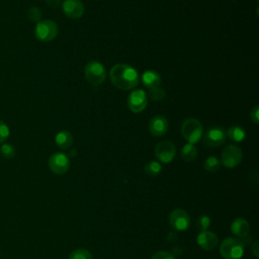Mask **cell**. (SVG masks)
<instances>
[{
    "label": "cell",
    "instance_id": "obj_12",
    "mask_svg": "<svg viewBox=\"0 0 259 259\" xmlns=\"http://www.w3.org/2000/svg\"><path fill=\"white\" fill-rule=\"evenodd\" d=\"M63 12L72 19H78L84 14V5L80 0H64L61 4Z\"/></svg>",
    "mask_w": 259,
    "mask_h": 259
},
{
    "label": "cell",
    "instance_id": "obj_17",
    "mask_svg": "<svg viewBox=\"0 0 259 259\" xmlns=\"http://www.w3.org/2000/svg\"><path fill=\"white\" fill-rule=\"evenodd\" d=\"M73 136L69 131H61L55 137L57 146L62 150H67L73 144Z\"/></svg>",
    "mask_w": 259,
    "mask_h": 259
},
{
    "label": "cell",
    "instance_id": "obj_10",
    "mask_svg": "<svg viewBox=\"0 0 259 259\" xmlns=\"http://www.w3.org/2000/svg\"><path fill=\"white\" fill-rule=\"evenodd\" d=\"M169 224L177 231H185L190 226L189 214L184 209L176 208L169 214Z\"/></svg>",
    "mask_w": 259,
    "mask_h": 259
},
{
    "label": "cell",
    "instance_id": "obj_14",
    "mask_svg": "<svg viewBox=\"0 0 259 259\" xmlns=\"http://www.w3.org/2000/svg\"><path fill=\"white\" fill-rule=\"evenodd\" d=\"M149 131L154 137H162L168 131V120L164 115H155L149 122Z\"/></svg>",
    "mask_w": 259,
    "mask_h": 259
},
{
    "label": "cell",
    "instance_id": "obj_15",
    "mask_svg": "<svg viewBox=\"0 0 259 259\" xmlns=\"http://www.w3.org/2000/svg\"><path fill=\"white\" fill-rule=\"evenodd\" d=\"M231 231L235 236L244 238L249 234L250 225L245 219L237 218L231 224Z\"/></svg>",
    "mask_w": 259,
    "mask_h": 259
},
{
    "label": "cell",
    "instance_id": "obj_3",
    "mask_svg": "<svg viewBox=\"0 0 259 259\" xmlns=\"http://www.w3.org/2000/svg\"><path fill=\"white\" fill-rule=\"evenodd\" d=\"M202 125L196 118H186L181 124V134L183 138L190 144H195L202 138Z\"/></svg>",
    "mask_w": 259,
    "mask_h": 259
},
{
    "label": "cell",
    "instance_id": "obj_21",
    "mask_svg": "<svg viewBox=\"0 0 259 259\" xmlns=\"http://www.w3.org/2000/svg\"><path fill=\"white\" fill-rule=\"evenodd\" d=\"M203 167L208 172H217L221 167V161L217 157L210 156L204 161Z\"/></svg>",
    "mask_w": 259,
    "mask_h": 259
},
{
    "label": "cell",
    "instance_id": "obj_9",
    "mask_svg": "<svg viewBox=\"0 0 259 259\" xmlns=\"http://www.w3.org/2000/svg\"><path fill=\"white\" fill-rule=\"evenodd\" d=\"M227 134L224 128L220 126H212L206 131V133L202 136L203 144L207 147H219L223 145L226 141Z\"/></svg>",
    "mask_w": 259,
    "mask_h": 259
},
{
    "label": "cell",
    "instance_id": "obj_27",
    "mask_svg": "<svg viewBox=\"0 0 259 259\" xmlns=\"http://www.w3.org/2000/svg\"><path fill=\"white\" fill-rule=\"evenodd\" d=\"M210 225V219L207 215H200L196 221V226L200 231H206Z\"/></svg>",
    "mask_w": 259,
    "mask_h": 259
},
{
    "label": "cell",
    "instance_id": "obj_22",
    "mask_svg": "<svg viewBox=\"0 0 259 259\" xmlns=\"http://www.w3.org/2000/svg\"><path fill=\"white\" fill-rule=\"evenodd\" d=\"M41 16H42V13H41V10L39 7L31 6L27 9V18L30 21L38 22L41 20Z\"/></svg>",
    "mask_w": 259,
    "mask_h": 259
},
{
    "label": "cell",
    "instance_id": "obj_11",
    "mask_svg": "<svg viewBox=\"0 0 259 259\" xmlns=\"http://www.w3.org/2000/svg\"><path fill=\"white\" fill-rule=\"evenodd\" d=\"M148 104L147 94L143 89L133 91L127 97V107L131 111L138 113L143 111Z\"/></svg>",
    "mask_w": 259,
    "mask_h": 259
},
{
    "label": "cell",
    "instance_id": "obj_7",
    "mask_svg": "<svg viewBox=\"0 0 259 259\" xmlns=\"http://www.w3.org/2000/svg\"><path fill=\"white\" fill-rule=\"evenodd\" d=\"M49 168L55 174L61 175L66 173L70 168V160L69 157L62 152L54 153L48 161Z\"/></svg>",
    "mask_w": 259,
    "mask_h": 259
},
{
    "label": "cell",
    "instance_id": "obj_8",
    "mask_svg": "<svg viewBox=\"0 0 259 259\" xmlns=\"http://www.w3.org/2000/svg\"><path fill=\"white\" fill-rule=\"evenodd\" d=\"M176 155V148L170 141H162L155 148V156L162 163H170Z\"/></svg>",
    "mask_w": 259,
    "mask_h": 259
},
{
    "label": "cell",
    "instance_id": "obj_2",
    "mask_svg": "<svg viewBox=\"0 0 259 259\" xmlns=\"http://www.w3.org/2000/svg\"><path fill=\"white\" fill-rule=\"evenodd\" d=\"M220 253L225 259H241L244 255V243L238 238H227L220 245Z\"/></svg>",
    "mask_w": 259,
    "mask_h": 259
},
{
    "label": "cell",
    "instance_id": "obj_16",
    "mask_svg": "<svg viewBox=\"0 0 259 259\" xmlns=\"http://www.w3.org/2000/svg\"><path fill=\"white\" fill-rule=\"evenodd\" d=\"M142 82L148 89H152L159 87L161 83V77L156 71L147 70L142 75Z\"/></svg>",
    "mask_w": 259,
    "mask_h": 259
},
{
    "label": "cell",
    "instance_id": "obj_18",
    "mask_svg": "<svg viewBox=\"0 0 259 259\" xmlns=\"http://www.w3.org/2000/svg\"><path fill=\"white\" fill-rule=\"evenodd\" d=\"M181 158L186 162H192L197 157V148L194 146V144L187 143L185 144L180 152Z\"/></svg>",
    "mask_w": 259,
    "mask_h": 259
},
{
    "label": "cell",
    "instance_id": "obj_5",
    "mask_svg": "<svg viewBox=\"0 0 259 259\" xmlns=\"http://www.w3.org/2000/svg\"><path fill=\"white\" fill-rule=\"evenodd\" d=\"M85 77L86 80L93 86L100 85L106 77V71L104 66L95 60L89 61L85 66Z\"/></svg>",
    "mask_w": 259,
    "mask_h": 259
},
{
    "label": "cell",
    "instance_id": "obj_23",
    "mask_svg": "<svg viewBox=\"0 0 259 259\" xmlns=\"http://www.w3.org/2000/svg\"><path fill=\"white\" fill-rule=\"evenodd\" d=\"M69 259H93L92 254L86 249H76L69 255Z\"/></svg>",
    "mask_w": 259,
    "mask_h": 259
},
{
    "label": "cell",
    "instance_id": "obj_20",
    "mask_svg": "<svg viewBox=\"0 0 259 259\" xmlns=\"http://www.w3.org/2000/svg\"><path fill=\"white\" fill-rule=\"evenodd\" d=\"M144 170L145 173L149 176H157L162 171V165L157 161H151L148 164H146Z\"/></svg>",
    "mask_w": 259,
    "mask_h": 259
},
{
    "label": "cell",
    "instance_id": "obj_13",
    "mask_svg": "<svg viewBox=\"0 0 259 259\" xmlns=\"http://www.w3.org/2000/svg\"><path fill=\"white\" fill-rule=\"evenodd\" d=\"M196 242L201 249L205 251H210L217 247L219 243V239L214 232L206 230V231H201L198 234L196 238Z\"/></svg>",
    "mask_w": 259,
    "mask_h": 259
},
{
    "label": "cell",
    "instance_id": "obj_25",
    "mask_svg": "<svg viewBox=\"0 0 259 259\" xmlns=\"http://www.w3.org/2000/svg\"><path fill=\"white\" fill-rule=\"evenodd\" d=\"M149 96L151 97L152 100L154 101H160L161 99H163L166 95L165 93V90L164 89H161L160 87H155V88H152V89H149Z\"/></svg>",
    "mask_w": 259,
    "mask_h": 259
},
{
    "label": "cell",
    "instance_id": "obj_31",
    "mask_svg": "<svg viewBox=\"0 0 259 259\" xmlns=\"http://www.w3.org/2000/svg\"><path fill=\"white\" fill-rule=\"evenodd\" d=\"M251 249H252V252H253L254 256H255L256 258H258V257H259V242H258V241H255V242L253 243V245L251 246Z\"/></svg>",
    "mask_w": 259,
    "mask_h": 259
},
{
    "label": "cell",
    "instance_id": "obj_1",
    "mask_svg": "<svg viewBox=\"0 0 259 259\" xmlns=\"http://www.w3.org/2000/svg\"><path fill=\"white\" fill-rule=\"evenodd\" d=\"M111 83L121 90H130L139 84V74L135 68L126 64H116L109 72Z\"/></svg>",
    "mask_w": 259,
    "mask_h": 259
},
{
    "label": "cell",
    "instance_id": "obj_19",
    "mask_svg": "<svg viewBox=\"0 0 259 259\" xmlns=\"http://www.w3.org/2000/svg\"><path fill=\"white\" fill-rule=\"evenodd\" d=\"M228 138L235 143H241L246 138V132L239 125H232L226 133Z\"/></svg>",
    "mask_w": 259,
    "mask_h": 259
},
{
    "label": "cell",
    "instance_id": "obj_6",
    "mask_svg": "<svg viewBox=\"0 0 259 259\" xmlns=\"http://www.w3.org/2000/svg\"><path fill=\"white\" fill-rule=\"evenodd\" d=\"M243 159V152L241 148L236 145H228L222 152L221 163L226 168H235Z\"/></svg>",
    "mask_w": 259,
    "mask_h": 259
},
{
    "label": "cell",
    "instance_id": "obj_24",
    "mask_svg": "<svg viewBox=\"0 0 259 259\" xmlns=\"http://www.w3.org/2000/svg\"><path fill=\"white\" fill-rule=\"evenodd\" d=\"M0 153H1V155H2L3 158H5V159H11V158H13L14 155H15V148H14V146H12L11 144L4 143V144L1 145Z\"/></svg>",
    "mask_w": 259,
    "mask_h": 259
},
{
    "label": "cell",
    "instance_id": "obj_26",
    "mask_svg": "<svg viewBox=\"0 0 259 259\" xmlns=\"http://www.w3.org/2000/svg\"><path fill=\"white\" fill-rule=\"evenodd\" d=\"M9 135H10V130L7 123L4 120L0 119V144H3L4 142H6Z\"/></svg>",
    "mask_w": 259,
    "mask_h": 259
},
{
    "label": "cell",
    "instance_id": "obj_30",
    "mask_svg": "<svg viewBox=\"0 0 259 259\" xmlns=\"http://www.w3.org/2000/svg\"><path fill=\"white\" fill-rule=\"evenodd\" d=\"M45 2L51 8H58L62 4L61 0H45Z\"/></svg>",
    "mask_w": 259,
    "mask_h": 259
},
{
    "label": "cell",
    "instance_id": "obj_29",
    "mask_svg": "<svg viewBox=\"0 0 259 259\" xmlns=\"http://www.w3.org/2000/svg\"><path fill=\"white\" fill-rule=\"evenodd\" d=\"M250 118L254 123L259 122V106H255L250 112Z\"/></svg>",
    "mask_w": 259,
    "mask_h": 259
},
{
    "label": "cell",
    "instance_id": "obj_4",
    "mask_svg": "<svg viewBox=\"0 0 259 259\" xmlns=\"http://www.w3.org/2000/svg\"><path fill=\"white\" fill-rule=\"evenodd\" d=\"M34 35L40 41H51L58 35V25L51 19H44L36 22Z\"/></svg>",
    "mask_w": 259,
    "mask_h": 259
},
{
    "label": "cell",
    "instance_id": "obj_28",
    "mask_svg": "<svg viewBox=\"0 0 259 259\" xmlns=\"http://www.w3.org/2000/svg\"><path fill=\"white\" fill-rule=\"evenodd\" d=\"M151 259H176V258L172 253L168 251H158L151 257Z\"/></svg>",
    "mask_w": 259,
    "mask_h": 259
}]
</instances>
